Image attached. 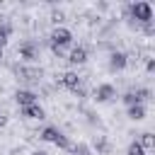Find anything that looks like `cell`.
Wrapping results in <instances>:
<instances>
[{"instance_id":"1","label":"cell","mask_w":155,"mask_h":155,"mask_svg":"<svg viewBox=\"0 0 155 155\" xmlns=\"http://www.w3.org/2000/svg\"><path fill=\"white\" fill-rule=\"evenodd\" d=\"M128 12H131V22L136 19V24L153 22V7H150V2H133L128 7Z\"/></svg>"},{"instance_id":"2","label":"cell","mask_w":155,"mask_h":155,"mask_svg":"<svg viewBox=\"0 0 155 155\" xmlns=\"http://www.w3.org/2000/svg\"><path fill=\"white\" fill-rule=\"evenodd\" d=\"M51 44H56V46H68L70 41H73V34H70V29H65V27H53L51 29Z\"/></svg>"},{"instance_id":"3","label":"cell","mask_w":155,"mask_h":155,"mask_svg":"<svg viewBox=\"0 0 155 155\" xmlns=\"http://www.w3.org/2000/svg\"><path fill=\"white\" fill-rule=\"evenodd\" d=\"M17 53H19V58H22V61H29V63H31V61H36V58H39V46H36V44H31V41H27V44H22V46L17 48Z\"/></svg>"},{"instance_id":"4","label":"cell","mask_w":155,"mask_h":155,"mask_svg":"<svg viewBox=\"0 0 155 155\" xmlns=\"http://www.w3.org/2000/svg\"><path fill=\"white\" fill-rule=\"evenodd\" d=\"M128 65V56L124 53V51H111V56H109V70H124Z\"/></svg>"},{"instance_id":"5","label":"cell","mask_w":155,"mask_h":155,"mask_svg":"<svg viewBox=\"0 0 155 155\" xmlns=\"http://www.w3.org/2000/svg\"><path fill=\"white\" fill-rule=\"evenodd\" d=\"M114 97H116V87L109 85V82H104V85H99V87L94 90V99H97V102H111Z\"/></svg>"},{"instance_id":"6","label":"cell","mask_w":155,"mask_h":155,"mask_svg":"<svg viewBox=\"0 0 155 155\" xmlns=\"http://www.w3.org/2000/svg\"><path fill=\"white\" fill-rule=\"evenodd\" d=\"M19 111H22L24 119H31V121H41V119H46V111H44V107H39V102H36V104H29V107H22Z\"/></svg>"},{"instance_id":"7","label":"cell","mask_w":155,"mask_h":155,"mask_svg":"<svg viewBox=\"0 0 155 155\" xmlns=\"http://www.w3.org/2000/svg\"><path fill=\"white\" fill-rule=\"evenodd\" d=\"M61 85H63V87H68V90H75V87H80V85H82V78H80L75 70H68V73H63V75H61Z\"/></svg>"},{"instance_id":"8","label":"cell","mask_w":155,"mask_h":155,"mask_svg":"<svg viewBox=\"0 0 155 155\" xmlns=\"http://www.w3.org/2000/svg\"><path fill=\"white\" fill-rule=\"evenodd\" d=\"M15 99H17L19 109H22V107H29V104H36V94H34L31 90H17V92H15Z\"/></svg>"},{"instance_id":"9","label":"cell","mask_w":155,"mask_h":155,"mask_svg":"<svg viewBox=\"0 0 155 155\" xmlns=\"http://www.w3.org/2000/svg\"><path fill=\"white\" fill-rule=\"evenodd\" d=\"M68 61H70L73 65H82V63L87 61V48H85V46H73V51L68 53Z\"/></svg>"},{"instance_id":"10","label":"cell","mask_w":155,"mask_h":155,"mask_svg":"<svg viewBox=\"0 0 155 155\" xmlns=\"http://www.w3.org/2000/svg\"><path fill=\"white\" fill-rule=\"evenodd\" d=\"M92 145H94V150H97V155H109V153H111V145H109V140H107L104 136H94V140H92Z\"/></svg>"},{"instance_id":"11","label":"cell","mask_w":155,"mask_h":155,"mask_svg":"<svg viewBox=\"0 0 155 155\" xmlns=\"http://www.w3.org/2000/svg\"><path fill=\"white\" fill-rule=\"evenodd\" d=\"M138 145L148 153V150H153L155 148V136L150 133V131H145V133H140V140H138Z\"/></svg>"},{"instance_id":"12","label":"cell","mask_w":155,"mask_h":155,"mask_svg":"<svg viewBox=\"0 0 155 155\" xmlns=\"http://www.w3.org/2000/svg\"><path fill=\"white\" fill-rule=\"evenodd\" d=\"M128 119H133V121H143V119H145V107H143V104H133V107H128Z\"/></svg>"},{"instance_id":"13","label":"cell","mask_w":155,"mask_h":155,"mask_svg":"<svg viewBox=\"0 0 155 155\" xmlns=\"http://www.w3.org/2000/svg\"><path fill=\"white\" fill-rule=\"evenodd\" d=\"M53 145H56V148H61V150H73V143H70V140H68V136H63V133H58V136H56Z\"/></svg>"},{"instance_id":"14","label":"cell","mask_w":155,"mask_h":155,"mask_svg":"<svg viewBox=\"0 0 155 155\" xmlns=\"http://www.w3.org/2000/svg\"><path fill=\"white\" fill-rule=\"evenodd\" d=\"M58 133H61V131H58V128H56V126H46V128H44V131H41V138H44V140H48V143H53V140H56V136H58Z\"/></svg>"},{"instance_id":"15","label":"cell","mask_w":155,"mask_h":155,"mask_svg":"<svg viewBox=\"0 0 155 155\" xmlns=\"http://www.w3.org/2000/svg\"><path fill=\"white\" fill-rule=\"evenodd\" d=\"M133 94L138 97V102H140V104H143V102H148V99L153 97V92H150L148 87H138V90H133Z\"/></svg>"},{"instance_id":"16","label":"cell","mask_w":155,"mask_h":155,"mask_svg":"<svg viewBox=\"0 0 155 155\" xmlns=\"http://www.w3.org/2000/svg\"><path fill=\"white\" fill-rule=\"evenodd\" d=\"M121 99H124V104H126V107H133V104H140V102H138V97L133 94V90H131V92H126V94H124Z\"/></svg>"},{"instance_id":"17","label":"cell","mask_w":155,"mask_h":155,"mask_svg":"<svg viewBox=\"0 0 155 155\" xmlns=\"http://www.w3.org/2000/svg\"><path fill=\"white\" fill-rule=\"evenodd\" d=\"M126 155H145V150L138 145V140H133L131 145H128V150H126Z\"/></svg>"},{"instance_id":"18","label":"cell","mask_w":155,"mask_h":155,"mask_svg":"<svg viewBox=\"0 0 155 155\" xmlns=\"http://www.w3.org/2000/svg\"><path fill=\"white\" fill-rule=\"evenodd\" d=\"M63 19H65V15H63L61 10H53V12H51V22H53L56 27H61V22H63Z\"/></svg>"},{"instance_id":"19","label":"cell","mask_w":155,"mask_h":155,"mask_svg":"<svg viewBox=\"0 0 155 155\" xmlns=\"http://www.w3.org/2000/svg\"><path fill=\"white\" fill-rule=\"evenodd\" d=\"M73 155H90V148L85 143H78V145H73Z\"/></svg>"},{"instance_id":"20","label":"cell","mask_w":155,"mask_h":155,"mask_svg":"<svg viewBox=\"0 0 155 155\" xmlns=\"http://www.w3.org/2000/svg\"><path fill=\"white\" fill-rule=\"evenodd\" d=\"M140 27H143V31H145L148 36H153V34H155V24H153V22H145V24H140Z\"/></svg>"},{"instance_id":"21","label":"cell","mask_w":155,"mask_h":155,"mask_svg":"<svg viewBox=\"0 0 155 155\" xmlns=\"http://www.w3.org/2000/svg\"><path fill=\"white\" fill-rule=\"evenodd\" d=\"M51 51H53V56H58V58H63V53H65V48H63V46H56V44H51Z\"/></svg>"},{"instance_id":"22","label":"cell","mask_w":155,"mask_h":155,"mask_svg":"<svg viewBox=\"0 0 155 155\" xmlns=\"http://www.w3.org/2000/svg\"><path fill=\"white\" fill-rule=\"evenodd\" d=\"M73 94H75V97H80V99H82V97H87V90H85V87H82V85H80V87H75V90H73Z\"/></svg>"},{"instance_id":"23","label":"cell","mask_w":155,"mask_h":155,"mask_svg":"<svg viewBox=\"0 0 155 155\" xmlns=\"http://www.w3.org/2000/svg\"><path fill=\"white\" fill-rule=\"evenodd\" d=\"M5 126H7V116L0 111V128H5Z\"/></svg>"},{"instance_id":"24","label":"cell","mask_w":155,"mask_h":155,"mask_svg":"<svg viewBox=\"0 0 155 155\" xmlns=\"http://www.w3.org/2000/svg\"><path fill=\"white\" fill-rule=\"evenodd\" d=\"M31 155H48V153H46V150H34Z\"/></svg>"}]
</instances>
